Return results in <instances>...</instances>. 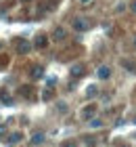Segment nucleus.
I'll return each mask as SVG.
<instances>
[{
	"label": "nucleus",
	"mask_w": 136,
	"mask_h": 147,
	"mask_svg": "<svg viewBox=\"0 0 136 147\" xmlns=\"http://www.w3.org/2000/svg\"><path fill=\"white\" fill-rule=\"evenodd\" d=\"M90 19L88 17H84V15H78V17H73L71 19V28L76 30V32H88L90 30Z\"/></svg>",
	"instance_id": "nucleus-1"
},
{
	"label": "nucleus",
	"mask_w": 136,
	"mask_h": 147,
	"mask_svg": "<svg viewBox=\"0 0 136 147\" xmlns=\"http://www.w3.org/2000/svg\"><path fill=\"white\" fill-rule=\"evenodd\" d=\"M13 46H15V53H19V55H27V53L33 49V44L29 40H25V38H15Z\"/></svg>",
	"instance_id": "nucleus-2"
},
{
	"label": "nucleus",
	"mask_w": 136,
	"mask_h": 147,
	"mask_svg": "<svg viewBox=\"0 0 136 147\" xmlns=\"http://www.w3.org/2000/svg\"><path fill=\"white\" fill-rule=\"evenodd\" d=\"M33 46H36V49H46V46H48V34L38 32L36 38H33Z\"/></svg>",
	"instance_id": "nucleus-3"
},
{
	"label": "nucleus",
	"mask_w": 136,
	"mask_h": 147,
	"mask_svg": "<svg viewBox=\"0 0 136 147\" xmlns=\"http://www.w3.org/2000/svg\"><path fill=\"white\" fill-rule=\"evenodd\" d=\"M94 113H96V105L90 103V105H86V107L80 111V118H82V120H88V122H90V118H94Z\"/></svg>",
	"instance_id": "nucleus-4"
},
{
	"label": "nucleus",
	"mask_w": 136,
	"mask_h": 147,
	"mask_svg": "<svg viewBox=\"0 0 136 147\" xmlns=\"http://www.w3.org/2000/svg\"><path fill=\"white\" fill-rule=\"evenodd\" d=\"M50 38L54 40V42H65V38H67V30L59 25V28H54V30H52V36H50Z\"/></svg>",
	"instance_id": "nucleus-5"
},
{
	"label": "nucleus",
	"mask_w": 136,
	"mask_h": 147,
	"mask_svg": "<svg viewBox=\"0 0 136 147\" xmlns=\"http://www.w3.org/2000/svg\"><path fill=\"white\" fill-rule=\"evenodd\" d=\"M69 74H71V78H82V76L86 74V65H84V63H76V65H71Z\"/></svg>",
	"instance_id": "nucleus-6"
},
{
	"label": "nucleus",
	"mask_w": 136,
	"mask_h": 147,
	"mask_svg": "<svg viewBox=\"0 0 136 147\" xmlns=\"http://www.w3.org/2000/svg\"><path fill=\"white\" fill-rule=\"evenodd\" d=\"M111 67H109V65H100V67L96 69V78L98 80H109V78H111Z\"/></svg>",
	"instance_id": "nucleus-7"
},
{
	"label": "nucleus",
	"mask_w": 136,
	"mask_h": 147,
	"mask_svg": "<svg viewBox=\"0 0 136 147\" xmlns=\"http://www.w3.org/2000/svg\"><path fill=\"white\" fill-rule=\"evenodd\" d=\"M29 76H31V80H40V78L44 76V67H42V65H31Z\"/></svg>",
	"instance_id": "nucleus-8"
},
{
	"label": "nucleus",
	"mask_w": 136,
	"mask_h": 147,
	"mask_svg": "<svg viewBox=\"0 0 136 147\" xmlns=\"http://www.w3.org/2000/svg\"><path fill=\"white\" fill-rule=\"evenodd\" d=\"M121 67H126L128 71H136V61H134V59H121Z\"/></svg>",
	"instance_id": "nucleus-9"
},
{
	"label": "nucleus",
	"mask_w": 136,
	"mask_h": 147,
	"mask_svg": "<svg viewBox=\"0 0 136 147\" xmlns=\"http://www.w3.org/2000/svg\"><path fill=\"white\" fill-rule=\"evenodd\" d=\"M19 92H21V97H25V99H31V97H33V92H31V86H29V84L21 86V88H19Z\"/></svg>",
	"instance_id": "nucleus-10"
},
{
	"label": "nucleus",
	"mask_w": 136,
	"mask_h": 147,
	"mask_svg": "<svg viewBox=\"0 0 136 147\" xmlns=\"http://www.w3.org/2000/svg\"><path fill=\"white\" fill-rule=\"evenodd\" d=\"M44 139H46V137H44V132H36V135L31 137V141H29V143H31V145H40V143H44Z\"/></svg>",
	"instance_id": "nucleus-11"
},
{
	"label": "nucleus",
	"mask_w": 136,
	"mask_h": 147,
	"mask_svg": "<svg viewBox=\"0 0 136 147\" xmlns=\"http://www.w3.org/2000/svg\"><path fill=\"white\" fill-rule=\"evenodd\" d=\"M21 139H23V132H19V130H17V132H13V135L9 137V143H11V145H15V143L21 141Z\"/></svg>",
	"instance_id": "nucleus-12"
},
{
	"label": "nucleus",
	"mask_w": 136,
	"mask_h": 147,
	"mask_svg": "<svg viewBox=\"0 0 136 147\" xmlns=\"http://www.w3.org/2000/svg\"><path fill=\"white\" fill-rule=\"evenodd\" d=\"M0 99H2V101H4L6 105H11V103H13V99H11V95H9V92H6L4 88L0 90Z\"/></svg>",
	"instance_id": "nucleus-13"
},
{
	"label": "nucleus",
	"mask_w": 136,
	"mask_h": 147,
	"mask_svg": "<svg viewBox=\"0 0 136 147\" xmlns=\"http://www.w3.org/2000/svg\"><path fill=\"white\" fill-rule=\"evenodd\" d=\"M42 99H44V101H50V99H52V88H46L42 92Z\"/></svg>",
	"instance_id": "nucleus-14"
},
{
	"label": "nucleus",
	"mask_w": 136,
	"mask_h": 147,
	"mask_svg": "<svg viewBox=\"0 0 136 147\" xmlns=\"http://www.w3.org/2000/svg\"><path fill=\"white\" fill-rule=\"evenodd\" d=\"M103 126V122H100L98 118H92V122H90V128H100Z\"/></svg>",
	"instance_id": "nucleus-15"
},
{
	"label": "nucleus",
	"mask_w": 136,
	"mask_h": 147,
	"mask_svg": "<svg viewBox=\"0 0 136 147\" xmlns=\"http://www.w3.org/2000/svg\"><path fill=\"white\" fill-rule=\"evenodd\" d=\"M96 92H98V88H96V86H94V84H92V86H90V88H88V90H86V95H88V97H94V95H96Z\"/></svg>",
	"instance_id": "nucleus-16"
},
{
	"label": "nucleus",
	"mask_w": 136,
	"mask_h": 147,
	"mask_svg": "<svg viewBox=\"0 0 136 147\" xmlns=\"http://www.w3.org/2000/svg\"><path fill=\"white\" fill-rule=\"evenodd\" d=\"M61 147H78V143H76V141H63V143H61Z\"/></svg>",
	"instance_id": "nucleus-17"
},
{
	"label": "nucleus",
	"mask_w": 136,
	"mask_h": 147,
	"mask_svg": "<svg viewBox=\"0 0 136 147\" xmlns=\"http://www.w3.org/2000/svg\"><path fill=\"white\" fill-rule=\"evenodd\" d=\"M57 107H59V111H61V113H65V111H67V105H65V103H59Z\"/></svg>",
	"instance_id": "nucleus-18"
},
{
	"label": "nucleus",
	"mask_w": 136,
	"mask_h": 147,
	"mask_svg": "<svg viewBox=\"0 0 136 147\" xmlns=\"http://www.w3.org/2000/svg\"><path fill=\"white\" fill-rule=\"evenodd\" d=\"M130 11L136 15V0H132V2H130Z\"/></svg>",
	"instance_id": "nucleus-19"
},
{
	"label": "nucleus",
	"mask_w": 136,
	"mask_h": 147,
	"mask_svg": "<svg viewBox=\"0 0 136 147\" xmlns=\"http://www.w3.org/2000/svg\"><path fill=\"white\" fill-rule=\"evenodd\" d=\"M6 132V124H0V135H4Z\"/></svg>",
	"instance_id": "nucleus-20"
},
{
	"label": "nucleus",
	"mask_w": 136,
	"mask_h": 147,
	"mask_svg": "<svg viewBox=\"0 0 136 147\" xmlns=\"http://www.w3.org/2000/svg\"><path fill=\"white\" fill-rule=\"evenodd\" d=\"M80 2H82V4H90L92 0H80Z\"/></svg>",
	"instance_id": "nucleus-21"
},
{
	"label": "nucleus",
	"mask_w": 136,
	"mask_h": 147,
	"mask_svg": "<svg viewBox=\"0 0 136 147\" xmlns=\"http://www.w3.org/2000/svg\"><path fill=\"white\" fill-rule=\"evenodd\" d=\"M134 46H136V36H134Z\"/></svg>",
	"instance_id": "nucleus-22"
},
{
	"label": "nucleus",
	"mask_w": 136,
	"mask_h": 147,
	"mask_svg": "<svg viewBox=\"0 0 136 147\" xmlns=\"http://www.w3.org/2000/svg\"><path fill=\"white\" fill-rule=\"evenodd\" d=\"M0 49H2V42H0Z\"/></svg>",
	"instance_id": "nucleus-23"
},
{
	"label": "nucleus",
	"mask_w": 136,
	"mask_h": 147,
	"mask_svg": "<svg viewBox=\"0 0 136 147\" xmlns=\"http://www.w3.org/2000/svg\"><path fill=\"white\" fill-rule=\"evenodd\" d=\"M23 2H29V0H23Z\"/></svg>",
	"instance_id": "nucleus-24"
}]
</instances>
